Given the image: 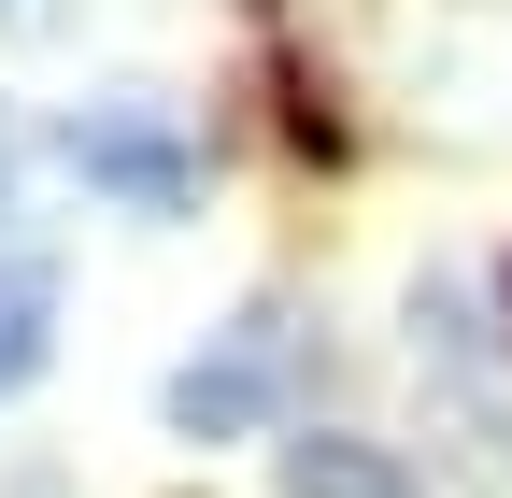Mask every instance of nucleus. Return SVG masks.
<instances>
[{
	"label": "nucleus",
	"instance_id": "1",
	"mask_svg": "<svg viewBox=\"0 0 512 498\" xmlns=\"http://www.w3.org/2000/svg\"><path fill=\"white\" fill-rule=\"evenodd\" d=\"M72 171L86 185H114V200H143V214H185L200 200V143L171 129V114H72Z\"/></svg>",
	"mask_w": 512,
	"mask_h": 498
},
{
	"label": "nucleus",
	"instance_id": "2",
	"mask_svg": "<svg viewBox=\"0 0 512 498\" xmlns=\"http://www.w3.org/2000/svg\"><path fill=\"white\" fill-rule=\"evenodd\" d=\"M271 385H285L271 328H242L228 356H185V370H171V427H185V442H242V427L271 413Z\"/></svg>",
	"mask_w": 512,
	"mask_h": 498
},
{
	"label": "nucleus",
	"instance_id": "3",
	"mask_svg": "<svg viewBox=\"0 0 512 498\" xmlns=\"http://www.w3.org/2000/svg\"><path fill=\"white\" fill-rule=\"evenodd\" d=\"M285 498H427L384 442H342V427H313V442H285Z\"/></svg>",
	"mask_w": 512,
	"mask_h": 498
},
{
	"label": "nucleus",
	"instance_id": "4",
	"mask_svg": "<svg viewBox=\"0 0 512 498\" xmlns=\"http://www.w3.org/2000/svg\"><path fill=\"white\" fill-rule=\"evenodd\" d=\"M43 342H57V271H29V257H0V399L43 370Z\"/></svg>",
	"mask_w": 512,
	"mask_h": 498
},
{
	"label": "nucleus",
	"instance_id": "5",
	"mask_svg": "<svg viewBox=\"0 0 512 498\" xmlns=\"http://www.w3.org/2000/svg\"><path fill=\"white\" fill-rule=\"evenodd\" d=\"M0 171H15V129H0Z\"/></svg>",
	"mask_w": 512,
	"mask_h": 498
}]
</instances>
